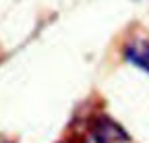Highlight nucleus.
Wrapping results in <instances>:
<instances>
[{
  "label": "nucleus",
  "mask_w": 149,
  "mask_h": 143,
  "mask_svg": "<svg viewBox=\"0 0 149 143\" xmlns=\"http://www.w3.org/2000/svg\"><path fill=\"white\" fill-rule=\"evenodd\" d=\"M91 133H93L95 143H124V141H128V135L122 131V127H118L110 118H97Z\"/></svg>",
  "instance_id": "obj_1"
},
{
  "label": "nucleus",
  "mask_w": 149,
  "mask_h": 143,
  "mask_svg": "<svg viewBox=\"0 0 149 143\" xmlns=\"http://www.w3.org/2000/svg\"><path fill=\"white\" fill-rule=\"evenodd\" d=\"M124 58L149 73V42L147 40H130L124 46Z\"/></svg>",
  "instance_id": "obj_2"
}]
</instances>
